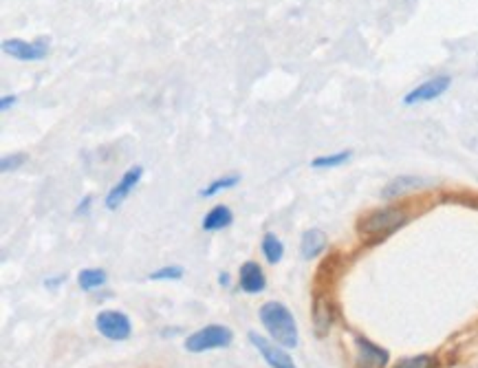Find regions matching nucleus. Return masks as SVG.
<instances>
[{"label":"nucleus","instance_id":"nucleus-5","mask_svg":"<svg viewBox=\"0 0 478 368\" xmlns=\"http://www.w3.org/2000/svg\"><path fill=\"white\" fill-rule=\"evenodd\" d=\"M95 326H98V331L106 340H112V342L128 340L130 331H132L128 316H124L119 311H100L98 318H95Z\"/></svg>","mask_w":478,"mask_h":368},{"label":"nucleus","instance_id":"nucleus-14","mask_svg":"<svg viewBox=\"0 0 478 368\" xmlns=\"http://www.w3.org/2000/svg\"><path fill=\"white\" fill-rule=\"evenodd\" d=\"M232 223H234L232 209H229L227 205H216V207H212V209H209L207 214H205L201 227H203L205 231H218V229L229 227Z\"/></svg>","mask_w":478,"mask_h":368},{"label":"nucleus","instance_id":"nucleus-21","mask_svg":"<svg viewBox=\"0 0 478 368\" xmlns=\"http://www.w3.org/2000/svg\"><path fill=\"white\" fill-rule=\"evenodd\" d=\"M27 161V154L25 152H16V154H7L0 161V172H11V170H18L23 163Z\"/></svg>","mask_w":478,"mask_h":368},{"label":"nucleus","instance_id":"nucleus-7","mask_svg":"<svg viewBox=\"0 0 478 368\" xmlns=\"http://www.w3.org/2000/svg\"><path fill=\"white\" fill-rule=\"evenodd\" d=\"M355 348H357V355H355L357 368H384L390 360L386 348L377 346L375 342L361 335H355Z\"/></svg>","mask_w":478,"mask_h":368},{"label":"nucleus","instance_id":"nucleus-1","mask_svg":"<svg viewBox=\"0 0 478 368\" xmlns=\"http://www.w3.org/2000/svg\"><path fill=\"white\" fill-rule=\"evenodd\" d=\"M260 322L276 344H280L284 348H296L298 346L300 335H298L296 318L282 302H276V300L264 302L260 306Z\"/></svg>","mask_w":478,"mask_h":368},{"label":"nucleus","instance_id":"nucleus-19","mask_svg":"<svg viewBox=\"0 0 478 368\" xmlns=\"http://www.w3.org/2000/svg\"><path fill=\"white\" fill-rule=\"evenodd\" d=\"M183 274H185L183 267L172 265V267H163V269L152 271V274H150L148 278H150V280H181Z\"/></svg>","mask_w":478,"mask_h":368},{"label":"nucleus","instance_id":"nucleus-9","mask_svg":"<svg viewBox=\"0 0 478 368\" xmlns=\"http://www.w3.org/2000/svg\"><path fill=\"white\" fill-rule=\"evenodd\" d=\"M250 342L258 348V353L264 357V362L272 368H293V362L289 357V353L284 351V346L276 344L274 340H267L262 335H258L256 331L250 333Z\"/></svg>","mask_w":478,"mask_h":368},{"label":"nucleus","instance_id":"nucleus-17","mask_svg":"<svg viewBox=\"0 0 478 368\" xmlns=\"http://www.w3.org/2000/svg\"><path fill=\"white\" fill-rule=\"evenodd\" d=\"M260 247H262V254H264L267 263H272V265H278L284 256V245L276 234H264Z\"/></svg>","mask_w":478,"mask_h":368},{"label":"nucleus","instance_id":"nucleus-15","mask_svg":"<svg viewBox=\"0 0 478 368\" xmlns=\"http://www.w3.org/2000/svg\"><path fill=\"white\" fill-rule=\"evenodd\" d=\"M108 280L104 269H82L78 276V284L82 287V292H93V289L104 287Z\"/></svg>","mask_w":478,"mask_h":368},{"label":"nucleus","instance_id":"nucleus-2","mask_svg":"<svg viewBox=\"0 0 478 368\" xmlns=\"http://www.w3.org/2000/svg\"><path fill=\"white\" fill-rule=\"evenodd\" d=\"M410 221V212L406 207L399 205H388V207H379L371 214H366L359 221L357 231L364 238H384L390 236L399 227H404Z\"/></svg>","mask_w":478,"mask_h":368},{"label":"nucleus","instance_id":"nucleus-4","mask_svg":"<svg viewBox=\"0 0 478 368\" xmlns=\"http://www.w3.org/2000/svg\"><path fill=\"white\" fill-rule=\"evenodd\" d=\"M3 51L21 62H37L49 55V40L40 38L35 42H25L21 38H11V40H3Z\"/></svg>","mask_w":478,"mask_h":368},{"label":"nucleus","instance_id":"nucleus-11","mask_svg":"<svg viewBox=\"0 0 478 368\" xmlns=\"http://www.w3.org/2000/svg\"><path fill=\"white\" fill-rule=\"evenodd\" d=\"M238 284L245 294H260L264 292L267 287V278L262 274V267L254 260H247L243 267H240V274H238Z\"/></svg>","mask_w":478,"mask_h":368},{"label":"nucleus","instance_id":"nucleus-12","mask_svg":"<svg viewBox=\"0 0 478 368\" xmlns=\"http://www.w3.org/2000/svg\"><path fill=\"white\" fill-rule=\"evenodd\" d=\"M327 245H329V238L322 229H317V227L307 229L302 234V241H300V254H302L304 260H311V258L320 256L322 251L327 249Z\"/></svg>","mask_w":478,"mask_h":368},{"label":"nucleus","instance_id":"nucleus-25","mask_svg":"<svg viewBox=\"0 0 478 368\" xmlns=\"http://www.w3.org/2000/svg\"><path fill=\"white\" fill-rule=\"evenodd\" d=\"M218 284H223V287H229V284H232V280H229V274H225V271H223V274L218 276Z\"/></svg>","mask_w":478,"mask_h":368},{"label":"nucleus","instance_id":"nucleus-10","mask_svg":"<svg viewBox=\"0 0 478 368\" xmlns=\"http://www.w3.org/2000/svg\"><path fill=\"white\" fill-rule=\"evenodd\" d=\"M333 320H335V306L333 302L329 300V296L324 294H315V300H313V328H315V335H327L333 326Z\"/></svg>","mask_w":478,"mask_h":368},{"label":"nucleus","instance_id":"nucleus-18","mask_svg":"<svg viewBox=\"0 0 478 368\" xmlns=\"http://www.w3.org/2000/svg\"><path fill=\"white\" fill-rule=\"evenodd\" d=\"M240 183V174H227V177H221V179H214L209 185H205L201 192H199V197H205V199H209V197H216L218 192H225V190H232L234 185H238Z\"/></svg>","mask_w":478,"mask_h":368},{"label":"nucleus","instance_id":"nucleus-23","mask_svg":"<svg viewBox=\"0 0 478 368\" xmlns=\"http://www.w3.org/2000/svg\"><path fill=\"white\" fill-rule=\"evenodd\" d=\"M91 201H93V197L91 195H86L82 201H80V205H78V209H75V214H88V209H91Z\"/></svg>","mask_w":478,"mask_h":368},{"label":"nucleus","instance_id":"nucleus-6","mask_svg":"<svg viewBox=\"0 0 478 368\" xmlns=\"http://www.w3.org/2000/svg\"><path fill=\"white\" fill-rule=\"evenodd\" d=\"M452 84V77L450 75H436V77H430L424 84H419L416 88H412L410 93H406L404 98V104L406 106H414V104H424V102H432L436 98H441V95L450 88Z\"/></svg>","mask_w":478,"mask_h":368},{"label":"nucleus","instance_id":"nucleus-16","mask_svg":"<svg viewBox=\"0 0 478 368\" xmlns=\"http://www.w3.org/2000/svg\"><path fill=\"white\" fill-rule=\"evenodd\" d=\"M353 152L351 150H339V152H333V154H322V157H315L311 161V168H317V170H329V168H339L346 161H351Z\"/></svg>","mask_w":478,"mask_h":368},{"label":"nucleus","instance_id":"nucleus-20","mask_svg":"<svg viewBox=\"0 0 478 368\" xmlns=\"http://www.w3.org/2000/svg\"><path fill=\"white\" fill-rule=\"evenodd\" d=\"M395 368H434V357L432 355L408 357V360H401Z\"/></svg>","mask_w":478,"mask_h":368},{"label":"nucleus","instance_id":"nucleus-3","mask_svg":"<svg viewBox=\"0 0 478 368\" xmlns=\"http://www.w3.org/2000/svg\"><path fill=\"white\" fill-rule=\"evenodd\" d=\"M232 340H234V333L229 331L227 326L209 324L190 335L185 340V348L190 353H203V351H212V348H225L232 344Z\"/></svg>","mask_w":478,"mask_h":368},{"label":"nucleus","instance_id":"nucleus-22","mask_svg":"<svg viewBox=\"0 0 478 368\" xmlns=\"http://www.w3.org/2000/svg\"><path fill=\"white\" fill-rule=\"evenodd\" d=\"M66 278H69L66 274H57V276H53V278H47V280H45V287L51 289V292H55V289L60 287L62 282H66Z\"/></svg>","mask_w":478,"mask_h":368},{"label":"nucleus","instance_id":"nucleus-24","mask_svg":"<svg viewBox=\"0 0 478 368\" xmlns=\"http://www.w3.org/2000/svg\"><path fill=\"white\" fill-rule=\"evenodd\" d=\"M13 104H16V95H3V98H0V110H7Z\"/></svg>","mask_w":478,"mask_h":368},{"label":"nucleus","instance_id":"nucleus-8","mask_svg":"<svg viewBox=\"0 0 478 368\" xmlns=\"http://www.w3.org/2000/svg\"><path fill=\"white\" fill-rule=\"evenodd\" d=\"M141 177H144V168L141 166H132V168H128L126 172H124V177L115 183L112 188H110V192L106 195V207L108 209H117L126 199H128V195L132 190H135V185L141 181Z\"/></svg>","mask_w":478,"mask_h":368},{"label":"nucleus","instance_id":"nucleus-13","mask_svg":"<svg viewBox=\"0 0 478 368\" xmlns=\"http://www.w3.org/2000/svg\"><path fill=\"white\" fill-rule=\"evenodd\" d=\"M424 183L426 181L421 177H410V174H406V177H397L384 190H381V199H386V201L399 199V197L408 195V192H412V190L424 188Z\"/></svg>","mask_w":478,"mask_h":368}]
</instances>
